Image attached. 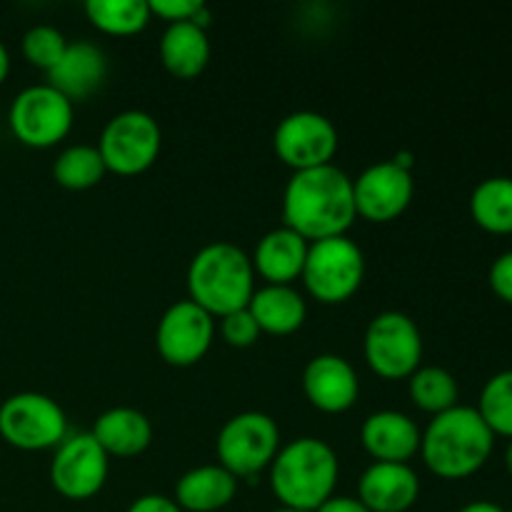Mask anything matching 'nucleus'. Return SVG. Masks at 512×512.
Here are the masks:
<instances>
[{
  "label": "nucleus",
  "instance_id": "nucleus-24",
  "mask_svg": "<svg viewBox=\"0 0 512 512\" xmlns=\"http://www.w3.org/2000/svg\"><path fill=\"white\" fill-rule=\"evenodd\" d=\"M470 215L485 233L512 235V178H488L470 195Z\"/></svg>",
  "mask_w": 512,
  "mask_h": 512
},
{
  "label": "nucleus",
  "instance_id": "nucleus-6",
  "mask_svg": "<svg viewBox=\"0 0 512 512\" xmlns=\"http://www.w3.org/2000/svg\"><path fill=\"white\" fill-rule=\"evenodd\" d=\"M365 360L385 380L410 378L423 360V335L408 315L380 313L365 330Z\"/></svg>",
  "mask_w": 512,
  "mask_h": 512
},
{
  "label": "nucleus",
  "instance_id": "nucleus-22",
  "mask_svg": "<svg viewBox=\"0 0 512 512\" xmlns=\"http://www.w3.org/2000/svg\"><path fill=\"white\" fill-rule=\"evenodd\" d=\"M248 310L258 323L260 333L270 335L295 333L308 318L305 300L290 285H265V288L255 290Z\"/></svg>",
  "mask_w": 512,
  "mask_h": 512
},
{
  "label": "nucleus",
  "instance_id": "nucleus-9",
  "mask_svg": "<svg viewBox=\"0 0 512 512\" xmlns=\"http://www.w3.org/2000/svg\"><path fill=\"white\" fill-rule=\"evenodd\" d=\"M280 450V430L265 413H240L218 435V460L235 478H250L273 465Z\"/></svg>",
  "mask_w": 512,
  "mask_h": 512
},
{
  "label": "nucleus",
  "instance_id": "nucleus-11",
  "mask_svg": "<svg viewBox=\"0 0 512 512\" xmlns=\"http://www.w3.org/2000/svg\"><path fill=\"white\" fill-rule=\"evenodd\" d=\"M273 145L278 158L295 173L333 165L338 150V130L325 115L313 110H298L280 120Z\"/></svg>",
  "mask_w": 512,
  "mask_h": 512
},
{
  "label": "nucleus",
  "instance_id": "nucleus-3",
  "mask_svg": "<svg viewBox=\"0 0 512 512\" xmlns=\"http://www.w3.org/2000/svg\"><path fill=\"white\" fill-rule=\"evenodd\" d=\"M270 485L283 508L315 512L338 485V455L318 438H300L278 450Z\"/></svg>",
  "mask_w": 512,
  "mask_h": 512
},
{
  "label": "nucleus",
  "instance_id": "nucleus-26",
  "mask_svg": "<svg viewBox=\"0 0 512 512\" xmlns=\"http://www.w3.org/2000/svg\"><path fill=\"white\" fill-rule=\"evenodd\" d=\"M108 173L98 148L93 145H70L68 150L58 155L53 165V178L60 188L68 190H88L103 180Z\"/></svg>",
  "mask_w": 512,
  "mask_h": 512
},
{
  "label": "nucleus",
  "instance_id": "nucleus-31",
  "mask_svg": "<svg viewBox=\"0 0 512 512\" xmlns=\"http://www.w3.org/2000/svg\"><path fill=\"white\" fill-rule=\"evenodd\" d=\"M148 5H150V13L168 20V25H173V23H190V20L195 18V13L203 8V0H153V3Z\"/></svg>",
  "mask_w": 512,
  "mask_h": 512
},
{
  "label": "nucleus",
  "instance_id": "nucleus-18",
  "mask_svg": "<svg viewBox=\"0 0 512 512\" xmlns=\"http://www.w3.org/2000/svg\"><path fill=\"white\" fill-rule=\"evenodd\" d=\"M105 75H108V63H105L103 50L93 43L78 40V43H68L60 63L50 70L48 85L65 95L70 103H75L93 95L103 85Z\"/></svg>",
  "mask_w": 512,
  "mask_h": 512
},
{
  "label": "nucleus",
  "instance_id": "nucleus-28",
  "mask_svg": "<svg viewBox=\"0 0 512 512\" xmlns=\"http://www.w3.org/2000/svg\"><path fill=\"white\" fill-rule=\"evenodd\" d=\"M475 410L485 420L490 433L512 438V370H503L485 383Z\"/></svg>",
  "mask_w": 512,
  "mask_h": 512
},
{
  "label": "nucleus",
  "instance_id": "nucleus-8",
  "mask_svg": "<svg viewBox=\"0 0 512 512\" xmlns=\"http://www.w3.org/2000/svg\"><path fill=\"white\" fill-rule=\"evenodd\" d=\"M163 133L153 115L125 110L105 125L98 153L105 168L118 175L145 173L158 160Z\"/></svg>",
  "mask_w": 512,
  "mask_h": 512
},
{
  "label": "nucleus",
  "instance_id": "nucleus-30",
  "mask_svg": "<svg viewBox=\"0 0 512 512\" xmlns=\"http://www.w3.org/2000/svg\"><path fill=\"white\" fill-rule=\"evenodd\" d=\"M220 333H223L225 343L233 345V348H250L260 338V328L248 308L220 318Z\"/></svg>",
  "mask_w": 512,
  "mask_h": 512
},
{
  "label": "nucleus",
  "instance_id": "nucleus-21",
  "mask_svg": "<svg viewBox=\"0 0 512 512\" xmlns=\"http://www.w3.org/2000/svg\"><path fill=\"white\" fill-rule=\"evenodd\" d=\"M95 440L105 455H115V458H135L143 450H148L150 440H153V425L145 418L140 410L135 408H113L105 410L93 428Z\"/></svg>",
  "mask_w": 512,
  "mask_h": 512
},
{
  "label": "nucleus",
  "instance_id": "nucleus-29",
  "mask_svg": "<svg viewBox=\"0 0 512 512\" xmlns=\"http://www.w3.org/2000/svg\"><path fill=\"white\" fill-rule=\"evenodd\" d=\"M65 50H68V40L53 25H35L23 35L25 60L35 68L45 70V73H50L60 63Z\"/></svg>",
  "mask_w": 512,
  "mask_h": 512
},
{
  "label": "nucleus",
  "instance_id": "nucleus-7",
  "mask_svg": "<svg viewBox=\"0 0 512 512\" xmlns=\"http://www.w3.org/2000/svg\"><path fill=\"white\" fill-rule=\"evenodd\" d=\"M68 420L63 408L43 393L10 395L0 405V435L18 450L58 448L65 440Z\"/></svg>",
  "mask_w": 512,
  "mask_h": 512
},
{
  "label": "nucleus",
  "instance_id": "nucleus-34",
  "mask_svg": "<svg viewBox=\"0 0 512 512\" xmlns=\"http://www.w3.org/2000/svg\"><path fill=\"white\" fill-rule=\"evenodd\" d=\"M315 512H370L368 508H365L363 503H360V500H355V498H330L328 503H323L320 505L318 510Z\"/></svg>",
  "mask_w": 512,
  "mask_h": 512
},
{
  "label": "nucleus",
  "instance_id": "nucleus-37",
  "mask_svg": "<svg viewBox=\"0 0 512 512\" xmlns=\"http://www.w3.org/2000/svg\"><path fill=\"white\" fill-rule=\"evenodd\" d=\"M505 468H508V473L512 475V438H510L508 450H505Z\"/></svg>",
  "mask_w": 512,
  "mask_h": 512
},
{
  "label": "nucleus",
  "instance_id": "nucleus-1",
  "mask_svg": "<svg viewBox=\"0 0 512 512\" xmlns=\"http://www.w3.org/2000/svg\"><path fill=\"white\" fill-rule=\"evenodd\" d=\"M358 218L353 180L335 165L303 170L283 195V223L303 240L340 238Z\"/></svg>",
  "mask_w": 512,
  "mask_h": 512
},
{
  "label": "nucleus",
  "instance_id": "nucleus-14",
  "mask_svg": "<svg viewBox=\"0 0 512 512\" xmlns=\"http://www.w3.org/2000/svg\"><path fill=\"white\" fill-rule=\"evenodd\" d=\"M355 210L370 223H390L408 210L415 193L413 173L398 168L393 160L370 165L353 180Z\"/></svg>",
  "mask_w": 512,
  "mask_h": 512
},
{
  "label": "nucleus",
  "instance_id": "nucleus-16",
  "mask_svg": "<svg viewBox=\"0 0 512 512\" xmlns=\"http://www.w3.org/2000/svg\"><path fill=\"white\" fill-rule=\"evenodd\" d=\"M360 503L370 512H405L420 495V480L408 463H375L360 478Z\"/></svg>",
  "mask_w": 512,
  "mask_h": 512
},
{
  "label": "nucleus",
  "instance_id": "nucleus-25",
  "mask_svg": "<svg viewBox=\"0 0 512 512\" xmlns=\"http://www.w3.org/2000/svg\"><path fill=\"white\" fill-rule=\"evenodd\" d=\"M85 13L105 35H135L153 18L145 0H88Z\"/></svg>",
  "mask_w": 512,
  "mask_h": 512
},
{
  "label": "nucleus",
  "instance_id": "nucleus-5",
  "mask_svg": "<svg viewBox=\"0 0 512 512\" xmlns=\"http://www.w3.org/2000/svg\"><path fill=\"white\" fill-rule=\"evenodd\" d=\"M300 278L315 300L325 305H335L358 293L365 278L363 250L350 238L318 240L308 248L305 268Z\"/></svg>",
  "mask_w": 512,
  "mask_h": 512
},
{
  "label": "nucleus",
  "instance_id": "nucleus-19",
  "mask_svg": "<svg viewBox=\"0 0 512 512\" xmlns=\"http://www.w3.org/2000/svg\"><path fill=\"white\" fill-rule=\"evenodd\" d=\"M308 248V240H303L285 225L270 230L255 248L253 270L260 278L268 280V285H290L303 275Z\"/></svg>",
  "mask_w": 512,
  "mask_h": 512
},
{
  "label": "nucleus",
  "instance_id": "nucleus-36",
  "mask_svg": "<svg viewBox=\"0 0 512 512\" xmlns=\"http://www.w3.org/2000/svg\"><path fill=\"white\" fill-rule=\"evenodd\" d=\"M8 73H10V55H8V48L3 45V40H0V85L5 83Z\"/></svg>",
  "mask_w": 512,
  "mask_h": 512
},
{
  "label": "nucleus",
  "instance_id": "nucleus-17",
  "mask_svg": "<svg viewBox=\"0 0 512 512\" xmlns=\"http://www.w3.org/2000/svg\"><path fill=\"white\" fill-rule=\"evenodd\" d=\"M360 440L378 463H408L415 453H420L423 435L408 415L380 410L365 420Z\"/></svg>",
  "mask_w": 512,
  "mask_h": 512
},
{
  "label": "nucleus",
  "instance_id": "nucleus-20",
  "mask_svg": "<svg viewBox=\"0 0 512 512\" xmlns=\"http://www.w3.org/2000/svg\"><path fill=\"white\" fill-rule=\"evenodd\" d=\"M238 493V478L223 465H200L178 480L175 503L188 512H215L233 503Z\"/></svg>",
  "mask_w": 512,
  "mask_h": 512
},
{
  "label": "nucleus",
  "instance_id": "nucleus-2",
  "mask_svg": "<svg viewBox=\"0 0 512 512\" xmlns=\"http://www.w3.org/2000/svg\"><path fill=\"white\" fill-rule=\"evenodd\" d=\"M495 435L475 408L455 405L435 415L420 440V453L430 473L443 480H463L478 473L493 453Z\"/></svg>",
  "mask_w": 512,
  "mask_h": 512
},
{
  "label": "nucleus",
  "instance_id": "nucleus-10",
  "mask_svg": "<svg viewBox=\"0 0 512 512\" xmlns=\"http://www.w3.org/2000/svg\"><path fill=\"white\" fill-rule=\"evenodd\" d=\"M10 130L28 148H53L73 128V103L50 85H33L10 105Z\"/></svg>",
  "mask_w": 512,
  "mask_h": 512
},
{
  "label": "nucleus",
  "instance_id": "nucleus-15",
  "mask_svg": "<svg viewBox=\"0 0 512 512\" xmlns=\"http://www.w3.org/2000/svg\"><path fill=\"white\" fill-rule=\"evenodd\" d=\"M303 390L313 408H318L320 413L338 415L353 408L360 383L348 360L340 355H318L305 365Z\"/></svg>",
  "mask_w": 512,
  "mask_h": 512
},
{
  "label": "nucleus",
  "instance_id": "nucleus-12",
  "mask_svg": "<svg viewBox=\"0 0 512 512\" xmlns=\"http://www.w3.org/2000/svg\"><path fill=\"white\" fill-rule=\"evenodd\" d=\"M108 480V455L90 433L63 440L50 463V483L63 498L88 500Z\"/></svg>",
  "mask_w": 512,
  "mask_h": 512
},
{
  "label": "nucleus",
  "instance_id": "nucleus-35",
  "mask_svg": "<svg viewBox=\"0 0 512 512\" xmlns=\"http://www.w3.org/2000/svg\"><path fill=\"white\" fill-rule=\"evenodd\" d=\"M458 512H505V510L500 508V505L488 503V500H478V503L465 505V508H460Z\"/></svg>",
  "mask_w": 512,
  "mask_h": 512
},
{
  "label": "nucleus",
  "instance_id": "nucleus-33",
  "mask_svg": "<svg viewBox=\"0 0 512 512\" xmlns=\"http://www.w3.org/2000/svg\"><path fill=\"white\" fill-rule=\"evenodd\" d=\"M128 512H183L178 508V503L165 495H143V498L135 500L130 505Z\"/></svg>",
  "mask_w": 512,
  "mask_h": 512
},
{
  "label": "nucleus",
  "instance_id": "nucleus-27",
  "mask_svg": "<svg viewBox=\"0 0 512 512\" xmlns=\"http://www.w3.org/2000/svg\"><path fill=\"white\" fill-rule=\"evenodd\" d=\"M410 398L425 413H448L458 405V380L445 368H418L410 375Z\"/></svg>",
  "mask_w": 512,
  "mask_h": 512
},
{
  "label": "nucleus",
  "instance_id": "nucleus-4",
  "mask_svg": "<svg viewBox=\"0 0 512 512\" xmlns=\"http://www.w3.org/2000/svg\"><path fill=\"white\" fill-rule=\"evenodd\" d=\"M188 290L190 300L213 318L248 308L255 293L253 260L233 243L205 245L188 268Z\"/></svg>",
  "mask_w": 512,
  "mask_h": 512
},
{
  "label": "nucleus",
  "instance_id": "nucleus-23",
  "mask_svg": "<svg viewBox=\"0 0 512 512\" xmlns=\"http://www.w3.org/2000/svg\"><path fill=\"white\" fill-rule=\"evenodd\" d=\"M160 60L175 78H198L210 60V40L195 23H173L160 40Z\"/></svg>",
  "mask_w": 512,
  "mask_h": 512
},
{
  "label": "nucleus",
  "instance_id": "nucleus-13",
  "mask_svg": "<svg viewBox=\"0 0 512 512\" xmlns=\"http://www.w3.org/2000/svg\"><path fill=\"white\" fill-rule=\"evenodd\" d=\"M213 315L205 313L193 300H180L170 305L158 323L155 345L165 363L175 368H188L205 358L213 343Z\"/></svg>",
  "mask_w": 512,
  "mask_h": 512
},
{
  "label": "nucleus",
  "instance_id": "nucleus-38",
  "mask_svg": "<svg viewBox=\"0 0 512 512\" xmlns=\"http://www.w3.org/2000/svg\"><path fill=\"white\" fill-rule=\"evenodd\" d=\"M275 512H303V510H290V508H280V510H275Z\"/></svg>",
  "mask_w": 512,
  "mask_h": 512
},
{
  "label": "nucleus",
  "instance_id": "nucleus-32",
  "mask_svg": "<svg viewBox=\"0 0 512 512\" xmlns=\"http://www.w3.org/2000/svg\"><path fill=\"white\" fill-rule=\"evenodd\" d=\"M488 280L493 293L498 295L503 303L512 305V250L495 258V263L490 265Z\"/></svg>",
  "mask_w": 512,
  "mask_h": 512
},
{
  "label": "nucleus",
  "instance_id": "nucleus-39",
  "mask_svg": "<svg viewBox=\"0 0 512 512\" xmlns=\"http://www.w3.org/2000/svg\"><path fill=\"white\" fill-rule=\"evenodd\" d=\"M505 512H512V508H510V510H505Z\"/></svg>",
  "mask_w": 512,
  "mask_h": 512
}]
</instances>
